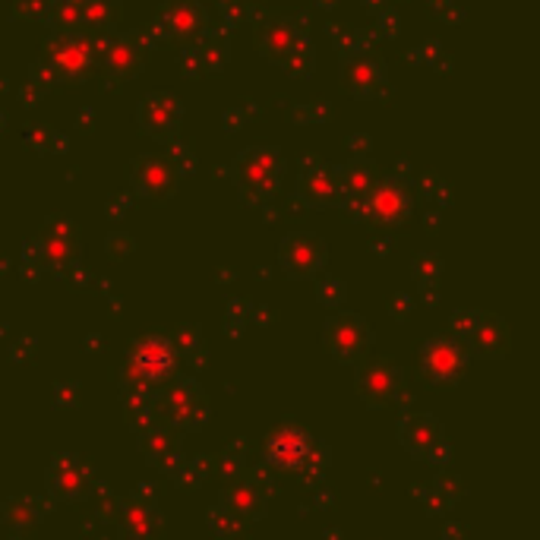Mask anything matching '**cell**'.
Instances as JSON below:
<instances>
[{"label":"cell","mask_w":540,"mask_h":540,"mask_svg":"<svg viewBox=\"0 0 540 540\" xmlns=\"http://www.w3.org/2000/svg\"><path fill=\"white\" fill-rule=\"evenodd\" d=\"M376 165L370 158H351L345 168H338V184H342L345 203L348 199H364L370 193V187L376 184Z\"/></svg>","instance_id":"obj_25"},{"label":"cell","mask_w":540,"mask_h":540,"mask_svg":"<svg viewBox=\"0 0 540 540\" xmlns=\"http://www.w3.org/2000/svg\"><path fill=\"white\" fill-rule=\"evenodd\" d=\"M462 348L468 357H480V360H503L512 348V335L503 316L496 313H480L474 316V326L468 329V335L462 338Z\"/></svg>","instance_id":"obj_17"},{"label":"cell","mask_w":540,"mask_h":540,"mask_svg":"<svg viewBox=\"0 0 540 540\" xmlns=\"http://www.w3.org/2000/svg\"><path fill=\"white\" fill-rule=\"evenodd\" d=\"M177 67H180V73L190 76V79L203 76V67H199V57H196V48H193V45H187L184 51L177 54Z\"/></svg>","instance_id":"obj_37"},{"label":"cell","mask_w":540,"mask_h":540,"mask_svg":"<svg viewBox=\"0 0 540 540\" xmlns=\"http://www.w3.org/2000/svg\"><path fill=\"white\" fill-rule=\"evenodd\" d=\"M247 4H259V0H247Z\"/></svg>","instance_id":"obj_52"},{"label":"cell","mask_w":540,"mask_h":540,"mask_svg":"<svg viewBox=\"0 0 540 540\" xmlns=\"http://www.w3.org/2000/svg\"><path fill=\"white\" fill-rule=\"evenodd\" d=\"M411 272H414L417 282L433 285V282H439V275H443V259H439L436 253H420V256H414Z\"/></svg>","instance_id":"obj_34"},{"label":"cell","mask_w":540,"mask_h":540,"mask_svg":"<svg viewBox=\"0 0 540 540\" xmlns=\"http://www.w3.org/2000/svg\"><path fill=\"white\" fill-rule=\"evenodd\" d=\"M95 51H98L95 35H86V32L51 35L42 45V57L38 60H45L54 70L57 83H86V79L98 73Z\"/></svg>","instance_id":"obj_4"},{"label":"cell","mask_w":540,"mask_h":540,"mask_svg":"<svg viewBox=\"0 0 540 540\" xmlns=\"http://www.w3.org/2000/svg\"><path fill=\"white\" fill-rule=\"evenodd\" d=\"M51 0H13L10 4V16L19 19V23H45Z\"/></svg>","instance_id":"obj_33"},{"label":"cell","mask_w":540,"mask_h":540,"mask_svg":"<svg viewBox=\"0 0 540 540\" xmlns=\"http://www.w3.org/2000/svg\"><path fill=\"white\" fill-rule=\"evenodd\" d=\"M253 35H256L259 54H263L266 60H272V64H282L291 51H297L307 42V32H304V26H300V19L288 16V13H278V10L259 13Z\"/></svg>","instance_id":"obj_10"},{"label":"cell","mask_w":540,"mask_h":540,"mask_svg":"<svg viewBox=\"0 0 540 540\" xmlns=\"http://www.w3.org/2000/svg\"><path fill=\"white\" fill-rule=\"evenodd\" d=\"M4 522L13 525V528H32L42 522V512L26 496H13L4 503Z\"/></svg>","instance_id":"obj_29"},{"label":"cell","mask_w":540,"mask_h":540,"mask_svg":"<svg viewBox=\"0 0 540 540\" xmlns=\"http://www.w3.org/2000/svg\"><path fill=\"white\" fill-rule=\"evenodd\" d=\"M364 4H367V10L379 13V10H386V7H389V0H364Z\"/></svg>","instance_id":"obj_47"},{"label":"cell","mask_w":540,"mask_h":540,"mask_svg":"<svg viewBox=\"0 0 540 540\" xmlns=\"http://www.w3.org/2000/svg\"><path fill=\"white\" fill-rule=\"evenodd\" d=\"M136 124L155 143H171L184 124V102L171 92H149L136 111Z\"/></svg>","instance_id":"obj_14"},{"label":"cell","mask_w":540,"mask_h":540,"mask_svg":"<svg viewBox=\"0 0 540 540\" xmlns=\"http://www.w3.org/2000/svg\"><path fill=\"white\" fill-rule=\"evenodd\" d=\"M209 528H212L218 537L231 540V537H237L240 531H244V518H237V515L228 512L225 506H215V509H209Z\"/></svg>","instance_id":"obj_32"},{"label":"cell","mask_w":540,"mask_h":540,"mask_svg":"<svg viewBox=\"0 0 540 540\" xmlns=\"http://www.w3.org/2000/svg\"><path fill=\"white\" fill-rule=\"evenodd\" d=\"M389 310H392V316L398 319V323H405L408 313L414 310V297H408V294H392V297H389Z\"/></svg>","instance_id":"obj_40"},{"label":"cell","mask_w":540,"mask_h":540,"mask_svg":"<svg viewBox=\"0 0 540 540\" xmlns=\"http://www.w3.org/2000/svg\"><path fill=\"white\" fill-rule=\"evenodd\" d=\"M48 130L45 127H35V130H29L26 133V143L32 146V149H38V152H48Z\"/></svg>","instance_id":"obj_44"},{"label":"cell","mask_w":540,"mask_h":540,"mask_svg":"<svg viewBox=\"0 0 540 540\" xmlns=\"http://www.w3.org/2000/svg\"><path fill=\"white\" fill-rule=\"evenodd\" d=\"M338 0H316V7H323V10H329V7H335Z\"/></svg>","instance_id":"obj_49"},{"label":"cell","mask_w":540,"mask_h":540,"mask_svg":"<svg viewBox=\"0 0 540 540\" xmlns=\"http://www.w3.org/2000/svg\"><path fill=\"white\" fill-rule=\"evenodd\" d=\"M449 4H452V0H430V7H433V10H446Z\"/></svg>","instance_id":"obj_48"},{"label":"cell","mask_w":540,"mask_h":540,"mask_svg":"<svg viewBox=\"0 0 540 540\" xmlns=\"http://www.w3.org/2000/svg\"><path fill=\"white\" fill-rule=\"evenodd\" d=\"M120 540H146V537H133V534H120Z\"/></svg>","instance_id":"obj_50"},{"label":"cell","mask_w":540,"mask_h":540,"mask_svg":"<svg viewBox=\"0 0 540 540\" xmlns=\"http://www.w3.org/2000/svg\"><path fill=\"white\" fill-rule=\"evenodd\" d=\"M130 360H136L139 370H143L155 383H168L177 367V354L171 348V338L165 335H143L130 345Z\"/></svg>","instance_id":"obj_22"},{"label":"cell","mask_w":540,"mask_h":540,"mask_svg":"<svg viewBox=\"0 0 540 540\" xmlns=\"http://www.w3.org/2000/svg\"><path fill=\"white\" fill-rule=\"evenodd\" d=\"M124 7L120 0H83V32L86 35H108L117 29Z\"/></svg>","instance_id":"obj_26"},{"label":"cell","mask_w":540,"mask_h":540,"mask_svg":"<svg viewBox=\"0 0 540 540\" xmlns=\"http://www.w3.org/2000/svg\"><path fill=\"white\" fill-rule=\"evenodd\" d=\"M316 439L297 424H282L266 439V462L278 471H300Z\"/></svg>","instance_id":"obj_19"},{"label":"cell","mask_w":540,"mask_h":540,"mask_svg":"<svg viewBox=\"0 0 540 540\" xmlns=\"http://www.w3.org/2000/svg\"><path fill=\"white\" fill-rule=\"evenodd\" d=\"M285 168V155L278 146H250L234 158L231 180L247 206H266L282 187Z\"/></svg>","instance_id":"obj_1"},{"label":"cell","mask_w":540,"mask_h":540,"mask_svg":"<svg viewBox=\"0 0 540 540\" xmlns=\"http://www.w3.org/2000/svg\"><path fill=\"white\" fill-rule=\"evenodd\" d=\"M269 496H272L269 480L263 474H253V477L234 480V484L222 493V499H218V506H225L237 518H244V522H256V518H266Z\"/></svg>","instance_id":"obj_21"},{"label":"cell","mask_w":540,"mask_h":540,"mask_svg":"<svg viewBox=\"0 0 540 540\" xmlns=\"http://www.w3.org/2000/svg\"><path fill=\"white\" fill-rule=\"evenodd\" d=\"M345 86L357 98H379L389 89L386 64H383V60L370 57V54H364V51L345 57Z\"/></svg>","instance_id":"obj_23"},{"label":"cell","mask_w":540,"mask_h":540,"mask_svg":"<svg viewBox=\"0 0 540 540\" xmlns=\"http://www.w3.org/2000/svg\"><path fill=\"white\" fill-rule=\"evenodd\" d=\"M323 345L326 351L342 360V364H354V360H360L370 345H373V329L370 323L360 313H351V310H338L335 316L326 319L323 326Z\"/></svg>","instance_id":"obj_7"},{"label":"cell","mask_w":540,"mask_h":540,"mask_svg":"<svg viewBox=\"0 0 540 540\" xmlns=\"http://www.w3.org/2000/svg\"><path fill=\"white\" fill-rule=\"evenodd\" d=\"M127 212V199L124 196H114V206L108 203V215H114V218H120Z\"/></svg>","instance_id":"obj_46"},{"label":"cell","mask_w":540,"mask_h":540,"mask_svg":"<svg viewBox=\"0 0 540 540\" xmlns=\"http://www.w3.org/2000/svg\"><path fill=\"white\" fill-rule=\"evenodd\" d=\"M364 215L379 228H398L408 222V215L414 209V199L408 187L398 177H376V184L364 196Z\"/></svg>","instance_id":"obj_13"},{"label":"cell","mask_w":540,"mask_h":540,"mask_svg":"<svg viewBox=\"0 0 540 540\" xmlns=\"http://www.w3.org/2000/svg\"><path fill=\"white\" fill-rule=\"evenodd\" d=\"M193 48H196V57H199V67H203V73L215 76V73L225 70V64H228V38L225 35L206 32Z\"/></svg>","instance_id":"obj_28"},{"label":"cell","mask_w":540,"mask_h":540,"mask_svg":"<svg viewBox=\"0 0 540 540\" xmlns=\"http://www.w3.org/2000/svg\"><path fill=\"white\" fill-rule=\"evenodd\" d=\"M218 7H222L225 23H231V26H237L240 19L247 16V0H218Z\"/></svg>","instance_id":"obj_39"},{"label":"cell","mask_w":540,"mask_h":540,"mask_svg":"<svg viewBox=\"0 0 540 540\" xmlns=\"http://www.w3.org/2000/svg\"><path fill=\"white\" fill-rule=\"evenodd\" d=\"M297 199L307 209L345 206V193H342V184H338V168L326 162H307V171L297 180Z\"/></svg>","instance_id":"obj_18"},{"label":"cell","mask_w":540,"mask_h":540,"mask_svg":"<svg viewBox=\"0 0 540 540\" xmlns=\"http://www.w3.org/2000/svg\"><path fill=\"white\" fill-rule=\"evenodd\" d=\"M133 250V240L127 234H111L108 237V253H114L117 259H124Z\"/></svg>","instance_id":"obj_42"},{"label":"cell","mask_w":540,"mask_h":540,"mask_svg":"<svg viewBox=\"0 0 540 540\" xmlns=\"http://www.w3.org/2000/svg\"><path fill=\"white\" fill-rule=\"evenodd\" d=\"M316 297H319V304H326V307H342L348 297V285L338 282V278H323V282L316 285Z\"/></svg>","instance_id":"obj_35"},{"label":"cell","mask_w":540,"mask_h":540,"mask_svg":"<svg viewBox=\"0 0 540 540\" xmlns=\"http://www.w3.org/2000/svg\"><path fill=\"white\" fill-rule=\"evenodd\" d=\"M83 256V237L67 215H48L38 240H26V263L35 269H70Z\"/></svg>","instance_id":"obj_3"},{"label":"cell","mask_w":540,"mask_h":540,"mask_svg":"<svg viewBox=\"0 0 540 540\" xmlns=\"http://www.w3.org/2000/svg\"><path fill=\"white\" fill-rule=\"evenodd\" d=\"M158 32L177 38L180 45H196L209 32V16L199 0H165L158 7Z\"/></svg>","instance_id":"obj_15"},{"label":"cell","mask_w":540,"mask_h":540,"mask_svg":"<svg viewBox=\"0 0 540 540\" xmlns=\"http://www.w3.org/2000/svg\"><path fill=\"white\" fill-rule=\"evenodd\" d=\"M45 487H48L51 499H60V503H79V499H86L92 490L89 465L73 452H57L45 474Z\"/></svg>","instance_id":"obj_16"},{"label":"cell","mask_w":540,"mask_h":540,"mask_svg":"<svg viewBox=\"0 0 540 540\" xmlns=\"http://www.w3.org/2000/svg\"><path fill=\"white\" fill-rule=\"evenodd\" d=\"M196 345H199V326H196V323H190V326H177V335L171 338L174 354H190Z\"/></svg>","instance_id":"obj_36"},{"label":"cell","mask_w":540,"mask_h":540,"mask_svg":"<svg viewBox=\"0 0 540 540\" xmlns=\"http://www.w3.org/2000/svg\"><path fill=\"white\" fill-rule=\"evenodd\" d=\"M468 354L458 338L449 335H433L420 345V367H424L427 379L436 386H458L468 370Z\"/></svg>","instance_id":"obj_12"},{"label":"cell","mask_w":540,"mask_h":540,"mask_svg":"<svg viewBox=\"0 0 540 540\" xmlns=\"http://www.w3.org/2000/svg\"><path fill=\"white\" fill-rule=\"evenodd\" d=\"M143 455L149 458V465L177 474L184 468V446H180V433L174 427H152L143 433Z\"/></svg>","instance_id":"obj_24"},{"label":"cell","mask_w":540,"mask_h":540,"mask_svg":"<svg viewBox=\"0 0 540 540\" xmlns=\"http://www.w3.org/2000/svg\"><path fill=\"white\" fill-rule=\"evenodd\" d=\"M155 417H162L177 433H196L209 424V402L196 379L177 376L155 398Z\"/></svg>","instance_id":"obj_2"},{"label":"cell","mask_w":540,"mask_h":540,"mask_svg":"<svg viewBox=\"0 0 540 540\" xmlns=\"http://www.w3.org/2000/svg\"><path fill=\"white\" fill-rule=\"evenodd\" d=\"M98 51H95V64L105 73V86H124L130 79H136L146 70V45L139 42L133 32H108V35H95Z\"/></svg>","instance_id":"obj_6"},{"label":"cell","mask_w":540,"mask_h":540,"mask_svg":"<svg viewBox=\"0 0 540 540\" xmlns=\"http://www.w3.org/2000/svg\"><path fill=\"white\" fill-rule=\"evenodd\" d=\"M329 259V247L326 240L313 234V231H291L282 244H278V266L294 282H304V278H313L323 272Z\"/></svg>","instance_id":"obj_11"},{"label":"cell","mask_w":540,"mask_h":540,"mask_svg":"<svg viewBox=\"0 0 540 540\" xmlns=\"http://www.w3.org/2000/svg\"><path fill=\"white\" fill-rule=\"evenodd\" d=\"M376 16H379V26H383L379 32L389 35V38H395V35H398V16H395V10L386 7V10H379Z\"/></svg>","instance_id":"obj_43"},{"label":"cell","mask_w":540,"mask_h":540,"mask_svg":"<svg viewBox=\"0 0 540 540\" xmlns=\"http://www.w3.org/2000/svg\"><path fill=\"white\" fill-rule=\"evenodd\" d=\"M278 67L288 70L291 76H300V79L310 76V73H313V67H316V54H313V42H310V38H307V42L300 45L297 51H291V54L282 60V64H278Z\"/></svg>","instance_id":"obj_31"},{"label":"cell","mask_w":540,"mask_h":540,"mask_svg":"<svg viewBox=\"0 0 540 540\" xmlns=\"http://www.w3.org/2000/svg\"><path fill=\"white\" fill-rule=\"evenodd\" d=\"M45 23L51 26L54 35L83 32V4H76V0H51Z\"/></svg>","instance_id":"obj_27"},{"label":"cell","mask_w":540,"mask_h":540,"mask_svg":"<svg viewBox=\"0 0 540 540\" xmlns=\"http://www.w3.org/2000/svg\"><path fill=\"white\" fill-rule=\"evenodd\" d=\"M29 83H35V86H42V89H48V86H57V76H54V70L45 64V60H35V64L29 67Z\"/></svg>","instance_id":"obj_38"},{"label":"cell","mask_w":540,"mask_h":540,"mask_svg":"<svg viewBox=\"0 0 540 540\" xmlns=\"http://www.w3.org/2000/svg\"><path fill=\"white\" fill-rule=\"evenodd\" d=\"M398 443L420 462L446 465L452 458V449L446 443V427L433 414H405L398 420Z\"/></svg>","instance_id":"obj_9"},{"label":"cell","mask_w":540,"mask_h":540,"mask_svg":"<svg viewBox=\"0 0 540 540\" xmlns=\"http://www.w3.org/2000/svg\"><path fill=\"white\" fill-rule=\"evenodd\" d=\"M4 127H7V117H4V114H0V133H4Z\"/></svg>","instance_id":"obj_51"},{"label":"cell","mask_w":540,"mask_h":540,"mask_svg":"<svg viewBox=\"0 0 540 540\" xmlns=\"http://www.w3.org/2000/svg\"><path fill=\"white\" fill-rule=\"evenodd\" d=\"M117 522H120V534H133L146 540H162L165 534V515L155 506L149 487H139V493L133 490V496L120 509Z\"/></svg>","instance_id":"obj_20"},{"label":"cell","mask_w":540,"mask_h":540,"mask_svg":"<svg viewBox=\"0 0 540 540\" xmlns=\"http://www.w3.org/2000/svg\"><path fill=\"white\" fill-rule=\"evenodd\" d=\"M130 184L136 196L149 199V203H171L174 193L180 190V171L168 155H136L130 162Z\"/></svg>","instance_id":"obj_8"},{"label":"cell","mask_w":540,"mask_h":540,"mask_svg":"<svg viewBox=\"0 0 540 540\" xmlns=\"http://www.w3.org/2000/svg\"><path fill=\"white\" fill-rule=\"evenodd\" d=\"M329 35H332V45L338 48V54H342V57L364 51L367 42H370V38L360 29H354V26H329Z\"/></svg>","instance_id":"obj_30"},{"label":"cell","mask_w":540,"mask_h":540,"mask_svg":"<svg viewBox=\"0 0 540 540\" xmlns=\"http://www.w3.org/2000/svg\"><path fill=\"white\" fill-rule=\"evenodd\" d=\"M354 383L360 402L373 411H383L389 405H405L408 392H405V376L395 367V360L389 357H370L364 354L354 360Z\"/></svg>","instance_id":"obj_5"},{"label":"cell","mask_w":540,"mask_h":540,"mask_svg":"<svg viewBox=\"0 0 540 540\" xmlns=\"http://www.w3.org/2000/svg\"><path fill=\"white\" fill-rule=\"evenodd\" d=\"M474 316H477V310H455L452 313V329H455L458 342H462V338L468 335V329L474 326Z\"/></svg>","instance_id":"obj_41"},{"label":"cell","mask_w":540,"mask_h":540,"mask_svg":"<svg viewBox=\"0 0 540 540\" xmlns=\"http://www.w3.org/2000/svg\"><path fill=\"white\" fill-rule=\"evenodd\" d=\"M42 95H45V89H42V86H35V83H29L23 92H19V98H23V105H38V102H42Z\"/></svg>","instance_id":"obj_45"}]
</instances>
